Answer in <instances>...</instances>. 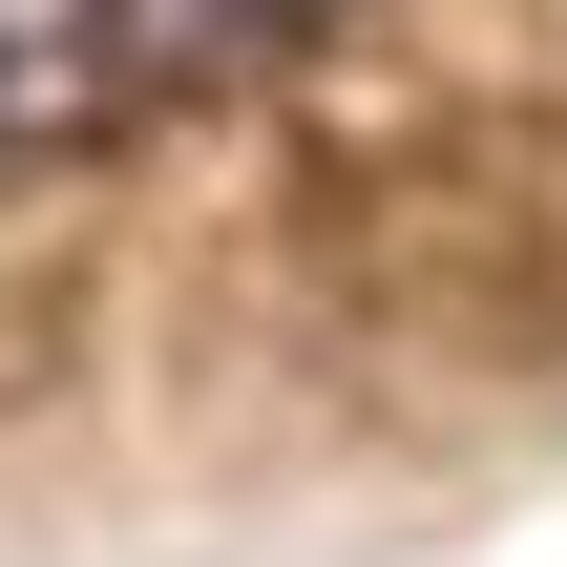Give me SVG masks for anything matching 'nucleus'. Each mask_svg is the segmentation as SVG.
<instances>
[{
    "label": "nucleus",
    "instance_id": "obj_1",
    "mask_svg": "<svg viewBox=\"0 0 567 567\" xmlns=\"http://www.w3.org/2000/svg\"><path fill=\"white\" fill-rule=\"evenodd\" d=\"M126 105V0H0V147H84Z\"/></svg>",
    "mask_w": 567,
    "mask_h": 567
},
{
    "label": "nucleus",
    "instance_id": "obj_2",
    "mask_svg": "<svg viewBox=\"0 0 567 567\" xmlns=\"http://www.w3.org/2000/svg\"><path fill=\"white\" fill-rule=\"evenodd\" d=\"M295 0H126V84H210V63H274Z\"/></svg>",
    "mask_w": 567,
    "mask_h": 567
},
{
    "label": "nucleus",
    "instance_id": "obj_3",
    "mask_svg": "<svg viewBox=\"0 0 567 567\" xmlns=\"http://www.w3.org/2000/svg\"><path fill=\"white\" fill-rule=\"evenodd\" d=\"M295 21H337V0H295Z\"/></svg>",
    "mask_w": 567,
    "mask_h": 567
}]
</instances>
